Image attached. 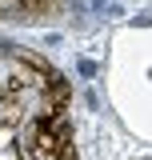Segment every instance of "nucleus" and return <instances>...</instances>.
I'll use <instances>...</instances> for the list:
<instances>
[{"label": "nucleus", "mask_w": 152, "mask_h": 160, "mask_svg": "<svg viewBox=\"0 0 152 160\" xmlns=\"http://www.w3.org/2000/svg\"><path fill=\"white\" fill-rule=\"evenodd\" d=\"M104 92L128 132L152 144V16L120 28L108 40Z\"/></svg>", "instance_id": "obj_2"}, {"label": "nucleus", "mask_w": 152, "mask_h": 160, "mask_svg": "<svg viewBox=\"0 0 152 160\" xmlns=\"http://www.w3.org/2000/svg\"><path fill=\"white\" fill-rule=\"evenodd\" d=\"M0 160H80L68 76L16 40H0Z\"/></svg>", "instance_id": "obj_1"}, {"label": "nucleus", "mask_w": 152, "mask_h": 160, "mask_svg": "<svg viewBox=\"0 0 152 160\" xmlns=\"http://www.w3.org/2000/svg\"><path fill=\"white\" fill-rule=\"evenodd\" d=\"M76 0H0V28H32L72 12Z\"/></svg>", "instance_id": "obj_3"}]
</instances>
